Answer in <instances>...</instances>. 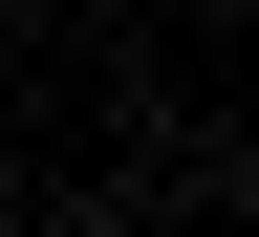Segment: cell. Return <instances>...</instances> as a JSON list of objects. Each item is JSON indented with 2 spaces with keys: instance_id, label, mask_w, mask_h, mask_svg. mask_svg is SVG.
<instances>
[{
  "instance_id": "cell-1",
  "label": "cell",
  "mask_w": 259,
  "mask_h": 237,
  "mask_svg": "<svg viewBox=\"0 0 259 237\" xmlns=\"http://www.w3.org/2000/svg\"><path fill=\"white\" fill-rule=\"evenodd\" d=\"M44 22H65V0H44Z\"/></svg>"
}]
</instances>
